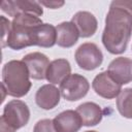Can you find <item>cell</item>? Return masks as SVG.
Listing matches in <instances>:
<instances>
[{
	"mask_svg": "<svg viewBox=\"0 0 132 132\" xmlns=\"http://www.w3.org/2000/svg\"><path fill=\"white\" fill-rule=\"evenodd\" d=\"M132 33V0H113L102 33L104 47L113 55L126 51Z\"/></svg>",
	"mask_w": 132,
	"mask_h": 132,
	"instance_id": "obj_1",
	"label": "cell"
},
{
	"mask_svg": "<svg viewBox=\"0 0 132 132\" xmlns=\"http://www.w3.org/2000/svg\"><path fill=\"white\" fill-rule=\"evenodd\" d=\"M41 24H43L42 21L33 14L22 13L14 16L5 41V46L20 51L27 46L35 45V31Z\"/></svg>",
	"mask_w": 132,
	"mask_h": 132,
	"instance_id": "obj_2",
	"label": "cell"
},
{
	"mask_svg": "<svg viewBox=\"0 0 132 132\" xmlns=\"http://www.w3.org/2000/svg\"><path fill=\"white\" fill-rule=\"evenodd\" d=\"M27 65L23 61L11 60L2 68V85L9 96L21 98L27 95L31 89Z\"/></svg>",
	"mask_w": 132,
	"mask_h": 132,
	"instance_id": "obj_3",
	"label": "cell"
},
{
	"mask_svg": "<svg viewBox=\"0 0 132 132\" xmlns=\"http://www.w3.org/2000/svg\"><path fill=\"white\" fill-rule=\"evenodd\" d=\"M30 119V110L28 105L18 99L9 101L3 109L0 118L1 132H15L18 129L26 126Z\"/></svg>",
	"mask_w": 132,
	"mask_h": 132,
	"instance_id": "obj_4",
	"label": "cell"
},
{
	"mask_svg": "<svg viewBox=\"0 0 132 132\" xmlns=\"http://www.w3.org/2000/svg\"><path fill=\"white\" fill-rule=\"evenodd\" d=\"M90 89L88 79L77 73L70 74L60 84V93L68 101H76L84 98Z\"/></svg>",
	"mask_w": 132,
	"mask_h": 132,
	"instance_id": "obj_5",
	"label": "cell"
},
{
	"mask_svg": "<svg viewBox=\"0 0 132 132\" xmlns=\"http://www.w3.org/2000/svg\"><path fill=\"white\" fill-rule=\"evenodd\" d=\"M74 58L79 68L91 71L102 64L103 54L95 43L86 42L78 46Z\"/></svg>",
	"mask_w": 132,
	"mask_h": 132,
	"instance_id": "obj_6",
	"label": "cell"
},
{
	"mask_svg": "<svg viewBox=\"0 0 132 132\" xmlns=\"http://www.w3.org/2000/svg\"><path fill=\"white\" fill-rule=\"evenodd\" d=\"M92 88L97 95L105 99H113L122 92V86L110 76L108 71L98 73L93 79Z\"/></svg>",
	"mask_w": 132,
	"mask_h": 132,
	"instance_id": "obj_7",
	"label": "cell"
},
{
	"mask_svg": "<svg viewBox=\"0 0 132 132\" xmlns=\"http://www.w3.org/2000/svg\"><path fill=\"white\" fill-rule=\"evenodd\" d=\"M1 9L13 18L22 13L33 14L39 18L43 13L39 2L31 0H5L1 2Z\"/></svg>",
	"mask_w": 132,
	"mask_h": 132,
	"instance_id": "obj_8",
	"label": "cell"
},
{
	"mask_svg": "<svg viewBox=\"0 0 132 132\" xmlns=\"http://www.w3.org/2000/svg\"><path fill=\"white\" fill-rule=\"evenodd\" d=\"M108 73L121 86L132 81V60L126 57H119L108 65Z\"/></svg>",
	"mask_w": 132,
	"mask_h": 132,
	"instance_id": "obj_9",
	"label": "cell"
},
{
	"mask_svg": "<svg viewBox=\"0 0 132 132\" xmlns=\"http://www.w3.org/2000/svg\"><path fill=\"white\" fill-rule=\"evenodd\" d=\"M28 68L30 77L33 79H44L46 70L50 65L48 58L39 52H34L26 55L22 60Z\"/></svg>",
	"mask_w": 132,
	"mask_h": 132,
	"instance_id": "obj_10",
	"label": "cell"
},
{
	"mask_svg": "<svg viewBox=\"0 0 132 132\" xmlns=\"http://www.w3.org/2000/svg\"><path fill=\"white\" fill-rule=\"evenodd\" d=\"M55 129L57 132H77L81 126L82 122L76 110L68 109L59 113L53 120Z\"/></svg>",
	"mask_w": 132,
	"mask_h": 132,
	"instance_id": "obj_11",
	"label": "cell"
},
{
	"mask_svg": "<svg viewBox=\"0 0 132 132\" xmlns=\"http://www.w3.org/2000/svg\"><path fill=\"white\" fill-rule=\"evenodd\" d=\"M71 22L75 25L79 37L88 38L93 36L98 28V22L95 15L89 11H77L73 16Z\"/></svg>",
	"mask_w": 132,
	"mask_h": 132,
	"instance_id": "obj_12",
	"label": "cell"
},
{
	"mask_svg": "<svg viewBox=\"0 0 132 132\" xmlns=\"http://www.w3.org/2000/svg\"><path fill=\"white\" fill-rule=\"evenodd\" d=\"M60 89L56 88L54 85H43L36 92V104L45 110L53 109L60 102Z\"/></svg>",
	"mask_w": 132,
	"mask_h": 132,
	"instance_id": "obj_13",
	"label": "cell"
},
{
	"mask_svg": "<svg viewBox=\"0 0 132 132\" xmlns=\"http://www.w3.org/2000/svg\"><path fill=\"white\" fill-rule=\"evenodd\" d=\"M71 66L66 59H56L52 61L47 67L45 78L52 85L61 84L67 76L70 75Z\"/></svg>",
	"mask_w": 132,
	"mask_h": 132,
	"instance_id": "obj_14",
	"label": "cell"
},
{
	"mask_svg": "<svg viewBox=\"0 0 132 132\" xmlns=\"http://www.w3.org/2000/svg\"><path fill=\"white\" fill-rule=\"evenodd\" d=\"M57 44L61 47L73 46L79 37V33L72 22H63L57 27Z\"/></svg>",
	"mask_w": 132,
	"mask_h": 132,
	"instance_id": "obj_15",
	"label": "cell"
},
{
	"mask_svg": "<svg viewBox=\"0 0 132 132\" xmlns=\"http://www.w3.org/2000/svg\"><path fill=\"white\" fill-rule=\"evenodd\" d=\"M76 112L79 114L82 126L90 127L96 126L102 120L103 113L101 107L94 102H85L76 108Z\"/></svg>",
	"mask_w": 132,
	"mask_h": 132,
	"instance_id": "obj_16",
	"label": "cell"
},
{
	"mask_svg": "<svg viewBox=\"0 0 132 132\" xmlns=\"http://www.w3.org/2000/svg\"><path fill=\"white\" fill-rule=\"evenodd\" d=\"M57 43V29L51 24L43 23L36 28L35 45L41 47H52Z\"/></svg>",
	"mask_w": 132,
	"mask_h": 132,
	"instance_id": "obj_17",
	"label": "cell"
},
{
	"mask_svg": "<svg viewBox=\"0 0 132 132\" xmlns=\"http://www.w3.org/2000/svg\"><path fill=\"white\" fill-rule=\"evenodd\" d=\"M117 108L121 116L132 119V88L122 90L117 99Z\"/></svg>",
	"mask_w": 132,
	"mask_h": 132,
	"instance_id": "obj_18",
	"label": "cell"
},
{
	"mask_svg": "<svg viewBox=\"0 0 132 132\" xmlns=\"http://www.w3.org/2000/svg\"><path fill=\"white\" fill-rule=\"evenodd\" d=\"M33 132H57L53 123V120L43 119L38 121L33 129Z\"/></svg>",
	"mask_w": 132,
	"mask_h": 132,
	"instance_id": "obj_19",
	"label": "cell"
},
{
	"mask_svg": "<svg viewBox=\"0 0 132 132\" xmlns=\"http://www.w3.org/2000/svg\"><path fill=\"white\" fill-rule=\"evenodd\" d=\"M1 22H2V46H5V41L8 36V33L10 31L11 23L3 15H1Z\"/></svg>",
	"mask_w": 132,
	"mask_h": 132,
	"instance_id": "obj_20",
	"label": "cell"
},
{
	"mask_svg": "<svg viewBox=\"0 0 132 132\" xmlns=\"http://www.w3.org/2000/svg\"><path fill=\"white\" fill-rule=\"evenodd\" d=\"M64 1H48V0H41L39 1V4L40 5H44L46 6L47 8H51V9H57V8H60L61 6L64 5Z\"/></svg>",
	"mask_w": 132,
	"mask_h": 132,
	"instance_id": "obj_21",
	"label": "cell"
},
{
	"mask_svg": "<svg viewBox=\"0 0 132 132\" xmlns=\"http://www.w3.org/2000/svg\"><path fill=\"white\" fill-rule=\"evenodd\" d=\"M86 132H97V131H93V130H91V131H86Z\"/></svg>",
	"mask_w": 132,
	"mask_h": 132,
	"instance_id": "obj_22",
	"label": "cell"
}]
</instances>
